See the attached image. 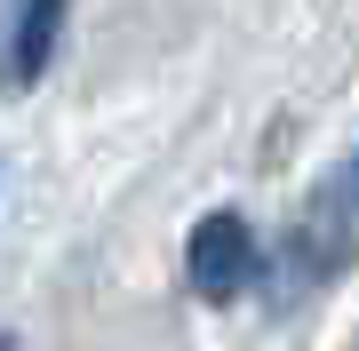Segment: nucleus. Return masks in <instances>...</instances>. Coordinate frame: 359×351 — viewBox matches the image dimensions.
Returning a JSON list of instances; mask_svg holds the SVG:
<instances>
[{
	"instance_id": "1",
	"label": "nucleus",
	"mask_w": 359,
	"mask_h": 351,
	"mask_svg": "<svg viewBox=\"0 0 359 351\" xmlns=\"http://www.w3.org/2000/svg\"><path fill=\"white\" fill-rule=\"evenodd\" d=\"M351 256H359V144L311 184L304 208H295L271 280H280V296H295V287H320L327 272H344Z\"/></svg>"
},
{
	"instance_id": "2",
	"label": "nucleus",
	"mask_w": 359,
	"mask_h": 351,
	"mask_svg": "<svg viewBox=\"0 0 359 351\" xmlns=\"http://www.w3.org/2000/svg\"><path fill=\"white\" fill-rule=\"evenodd\" d=\"M256 272H264V240L240 208H208L184 232V280L200 303H231L240 287H256Z\"/></svg>"
},
{
	"instance_id": "3",
	"label": "nucleus",
	"mask_w": 359,
	"mask_h": 351,
	"mask_svg": "<svg viewBox=\"0 0 359 351\" xmlns=\"http://www.w3.org/2000/svg\"><path fill=\"white\" fill-rule=\"evenodd\" d=\"M65 16H72V0H8V80L16 88H32V80L56 64Z\"/></svg>"
},
{
	"instance_id": "4",
	"label": "nucleus",
	"mask_w": 359,
	"mask_h": 351,
	"mask_svg": "<svg viewBox=\"0 0 359 351\" xmlns=\"http://www.w3.org/2000/svg\"><path fill=\"white\" fill-rule=\"evenodd\" d=\"M0 351H25V336H8V327H0Z\"/></svg>"
}]
</instances>
